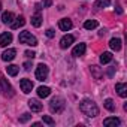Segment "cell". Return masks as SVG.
<instances>
[{"mask_svg": "<svg viewBox=\"0 0 127 127\" xmlns=\"http://www.w3.org/2000/svg\"><path fill=\"white\" fill-rule=\"evenodd\" d=\"M30 118H32L30 114H23V117H20V123H27Z\"/></svg>", "mask_w": 127, "mask_h": 127, "instance_id": "obj_27", "label": "cell"}, {"mask_svg": "<svg viewBox=\"0 0 127 127\" xmlns=\"http://www.w3.org/2000/svg\"><path fill=\"white\" fill-rule=\"evenodd\" d=\"M0 11H2V3H0Z\"/></svg>", "mask_w": 127, "mask_h": 127, "instance_id": "obj_33", "label": "cell"}, {"mask_svg": "<svg viewBox=\"0 0 127 127\" xmlns=\"http://www.w3.org/2000/svg\"><path fill=\"white\" fill-rule=\"evenodd\" d=\"M109 46H111L114 51H120V49H121V39H118V37H112L111 42H109Z\"/></svg>", "mask_w": 127, "mask_h": 127, "instance_id": "obj_18", "label": "cell"}, {"mask_svg": "<svg viewBox=\"0 0 127 127\" xmlns=\"http://www.w3.org/2000/svg\"><path fill=\"white\" fill-rule=\"evenodd\" d=\"M32 24L34 27H40L42 26V15H40V11H36V14L32 17Z\"/></svg>", "mask_w": 127, "mask_h": 127, "instance_id": "obj_17", "label": "cell"}, {"mask_svg": "<svg viewBox=\"0 0 127 127\" xmlns=\"http://www.w3.org/2000/svg\"><path fill=\"white\" fill-rule=\"evenodd\" d=\"M109 0H97L96 2V8H106V6H109Z\"/></svg>", "mask_w": 127, "mask_h": 127, "instance_id": "obj_25", "label": "cell"}, {"mask_svg": "<svg viewBox=\"0 0 127 127\" xmlns=\"http://www.w3.org/2000/svg\"><path fill=\"white\" fill-rule=\"evenodd\" d=\"M12 42V34L11 33H2L0 34V46H8Z\"/></svg>", "mask_w": 127, "mask_h": 127, "instance_id": "obj_12", "label": "cell"}, {"mask_svg": "<svg viewBox=\"0 0 127 127\" xmlns=\"http://www.w3.org/2000/svg\"><path fill=\"white\" fill-rule=\"evenodd\" d=\"M111 60H112V54L111 52H103L100 55V63L102 64H106V63H109Z\"/></svg>", "mask_w": 127, "mask_h": 127, "instance_id": "obj_21", "label": "cell"}, {"mask_svg": "<svg viewBox=\"0 0 127 127\" xmlns=\"http://www.w3.org/2000/svg\"><path fill=\"white\" fill-rule=\"evenodd\" d=\"M115 91L118 93L120 97H126V96H127V85H126L124 82H118V84L115 85Z\"/></svg>", "mask_w": 127, "mask_h": 127, "instance_id": "obj_14", "label": "cell"}, {"mask_svg": "<svg viewBox=\"0 0 127 127\" xmlns=\"http://www.w3.org/2000/svg\"><path fill=\"white\" fill-rule=\"evenodd\" d=\"M20 87H21V91L24 94H29L32 90H33V82L30 79H21L20 81Z\"/></svg>", "mask_w": 127, "mask_h": 127, "instance_id": "obj_6", "label": "cell"}, {"mask_svg": "<svg viewBox=\"0 0 127 127\" xmlns=\"http://www.w3.org/2000/svg\"><path fill=\"white\" fill-rule=\"evenodd\" d=\"M26 24V20H24V17H17L12 23H11V29L12 30H17V29H20V27H23Z\"/></svg>", "mask_w": 127, "mask_h": 127, "instance_id": "obj_15", "label": "cell"}, {"mask_svg": "<svg viewBox=\"0 0 127 127\" xmlns=\"http://www.w3.org/2000/svg\"><path fill=\"white\" fill-rule=\"evenodd\" d=\"M18 40H20V43L30 45V46H36V45H37V39H36L30 32H21L20 36H18Z\"/></svg>", "mask_w": 127, "mask_h": 127, "instance_id": "obj_4", "label": "cell"}, {"mask_svg": "<svg viewBox=\"0 0 127 127\" xmlns=\"http://www.w3.org/2000/svg\"><path fill=\"white\" fill-rule=\"evenodd\" d=\"M120 118H117V117H109V118H105L103 120V126L105 127H117V126H120Z\"/></svg>", "mask_w": 127, "mask_h": 127, "instance_id": "obj_9", "label": "cell"}, {"mask_svg": "<svg viewBox=\"0 0 127 127\" xmlns=\"http://www.w3.org/2000/svg\"><path fill=\"white\" fill-rule=\"evenodd\" d=\"M52 5V0H42V6L43 8H49Z\"/></svg>", "mask_w": 127, "mask_h": 127, "instance_id": "obj_28", "label": "cell"}, {"mask_svg": "<svg viewBox=\"0 0 127 127\" xmlns=\"http://www.w3.org/2000/svg\"><path fill=\"white\" fill-rule=\"evenodd\" d=\"M99 24H97V21L96 20H88V21H85L84 23V27L87 29V30H93V29H96Z\"/></svg>", "mask_w": 127, "mask_h": 127, "instance_id": "obj_22", "label": "cell"}, {"mask_svg": "<svg viewBox=\"0 0 127 127\" xmlns=\"http://www.w3.org/2000/svg\"><path fill=\"white\" fill-rule=\"evenodd\" d=\"M42 121L46 123V124H49V126H54V120L49 115H42Z\"/></svg>", "mask_w": 127, "mask_h": 127, "instance_id": "obj_26", "label": "cell"}, {"mask_svg": "<svg viewBox=\"0 0 127 127\" xmlns=\"http://www.w3.org/2000/svg\"><path fill=\"white\" fill-rule=\"evenodd\" d=\"M58 27H60L63 32H69V30L73 27V24H72V21H70L69 18H63V20H60Z\"/></svg>", "mask_w": 127, "mask_h": 127, "instance_id": "obj_10", "label": "cell"}, {"mask_svg": "<svg viewBox=\"0 0 127 127\" xmlns=\"http://www.w3.org/2000/svg\"><path fill=\"white\" fill-rule=\"evenodd\" d=\"M73 40H75V37H73L72 34H66V36H63V37H61V40H60V46H61L63 49H66V48H69V46L73 43Z\"/></svg>", "mask_w": 127, "mask_h": 127, "instance_id": "obj_7", "label": "cell"}, {"mask_svg": "<svg viewBox=\"0 0 127 127\" xmlns=\"http://www.w3.org/2000/svg\"><path fill=\"white\" fill-rule=\"evenodd\" d=\"M79 109H81V112H82L85 117H88V118H94V117L99 115V108H97V105H96L93 100H90V99H84V100L79 103Z\"/></svg>", "mask_w": 127, "mask_h": 127, "instance_id": "obj_1", "label": "cell"}, {"mask_svg": "<svg viewBox=\"0 0 127 127\" xmlns=\"http://www.w3.org/2000/svg\"><path fill=\"white\" fill-rule=\"evenodd\" d=\"M29 106H30V109L33 111V112H40L42 111V103L37 100V99H30L29 100Z\"/></svg>", "mask_w": 127, "mask_h": 127, "instance_id": "obj_11", "label": "cell"}, {"mask_svg": "<svg viewBox=\"0 0 127 127\" xmlns=\"http://www.w3.org/2000/svg\"><path fill=\"white\" fill-rule=\"evenodd\" d=\"M117 12L118 14H123V9H121V5L120 3H117Z\"/></svg>", "mask_w": 127, "mask_h": 127, "instance_id": "obj_32", "label": "cell"}, {"mask_svg": "<svg viewBox=\"0 0 127 127\" xmlns=\"http://www.w3.org/2000/svg\"><path fill=\"white\" fill-rule=\"evenodd\" d=\"M6 70H8V73H9L11 76H15V75L18 73L20 67H18V66H15V64H9V66L6 67Z\"/></svg>", "mask_w": 127, "mask_h": 127, "instance_id": "obj_23", "label": "cell"}, {"mask_svg": "<svg viewBox=\"0 0 127 127\" xmlns=\"http://www.w3.org/2000/svg\"><path fill=\"white\" fill-rule=\"evenodd\" d=\"M103 105H105V108L108 109V111H115V103H114V100L112 99H106L105 102H103Z\"/></svg>", "mask_w": 127, "mask_h": 127, "instance_id": "obj_24", "label": "cell"}, {"mask_svg": "<svg viewBox=\"0 0 127 127\" xmlns=\"http://www.w3.org/2000/svg\"><path fill=\"white\" fill-rule=\"evenodd\" d=\"M0 94L5 97H12L14 96V88L12 85L8 82V79L0 73Z\"/></svg>", "mask_w": 127, "mask_h": 127, "instance_id": "obj_3", "label": "cell"}, {"mask_svg": "<svg viewBox=\"0 0 127 127\" xmlns=\"http://www.w3.org/2000/svg\"><path fill=\"white\" fill-rule=\"evenodd\" d=\"M90 72H91V75L94 76V79H102V76H103V73H102V69L99 67V66H90Z\"/></svg>", "mask_w": 127, "mask_h": 127, "instance_id": "obj_16", "label": "cell"}, {"mask_svg": "<svg viewBox=\"0 0 127 127\" xmlns=\"http://www.w3.org/2000/svg\"><path fill=\"white\" fill-rule=\"evenodd\" d=\"M45 33H46V36H48V37H54V36H55V32H54L52 29H48Z\"/></svg>", "mask_w": 127, "mask_h": 127, "instance_id": "obj_29", "label": "cell"}, {"mask_svg": "<svg viewBox=\"0 0 127 127\" xmlns=\"http://www.w3.org/2000/svg\"><path fill=\"white\" fill-rule=\"evenodd\" d=\"M24 55H26V57H29V58H34V57H36V54H34L33 51H26V52H24Z\"/></svg>", "mask_w": 127, "mask_h": 127, "instance_id": "obj_30", "label": "cell"}, {"mask_svg": "<svg viewBox=\"0 0 127 127\" xmlns=\"http://www.w3.org/2000/svg\"><path fill=\"white\" fill-rule=\"evenodd\" d=\"M64 106H66L64 99L60 97V96L52 97L51 102H49V111H51L52 114H60V112H63V111H64Z\"/></svg>", "mask_w": 127, "mask_h": 127, "instance_id": "obj_2", "label": "cell"}, {"mask_svg": "<svg viewBox=\"0 0 127 127\" xmlns=\"http://www.w3.org/2000/svg\"><path fill=\"white\" fill-rule=\"evenodd\" d=\"M12 21H14V14L12 12H5L2 15V23L3 24H11Z\"/></svg>", "mask_w": 127, "mask_h": 127, "instance_id": "obj_20", "label": "cell"}, {"mask_svg": "<svg viewBox=\"0 0 127 127\" xmlns=\"http://www.w3.org/2000/svg\"><path fill=\"white\" fill-rule=\"evenodd\" d=\"M51 94V90H49V87H39L37 88V96L39 97H42V99H45V97H48Z\"/></svg>", "mask_w": 127, "mask_h": 127, "instance_id": "obj_19", "label": "cell"}, {"mask_svg": "<svg viewBox=\"0 0 127 127\" xmlns=\"http://www.w3.org/2000/svg\"><path fill=\"white\" fill-rule=\"evenodd\" d=\"M15 55H17V51H15L14 48H9V49L3 51V54H2V60H3V61H11V60L15 58Z\"/></svg>", "mask_w": 127, "mask_h": 127, "instance_id": "obj_8", "label": "cell"}, {"mask_svg": "<svg viewBox=\"0 0 127 127\" xmlns=\"http://www.w3.org/2000/svg\"><path fill=\"white\" fill-rule=\"evenodd\" d=\"M46 76H48V66L43 64V63H40L37 66V69H36V79L37 81H45Z\"/></svg>", "mask_w": 127, "mask_h": 127, "instance_id": "obj_5", "label": "cell"}, {"mask_svg": "<svg viewBox=\"0 0 127 127\" xmlns=\"http://www.w3.org/2000/svg\"><path fill=\"white\" fill-rule=\"evenodd\" d=\"M24 69H26V70H30V69H32V63H30V61H26V63H24Z\"/></svg>", "mask_w": 127, "mask_h": 127, "instance_id": "obj_31", "label": "cell"}, {"mask_svg": "<svg viewBox=\"0 0 127 127\" xmlns=\"http://www.w3.org/2000/svg\"><path fill=\"white\" fill-rule=\"evenodd\" d=\"M85 49H87L85 43H78V45L73 48L72 54H73L75 57H81V55H84V54H85Z\"/></svg>", "mask_w": 127, "mask_h": 127, "instance_id": "obj_13", "label": "cell"}]
</instances>
